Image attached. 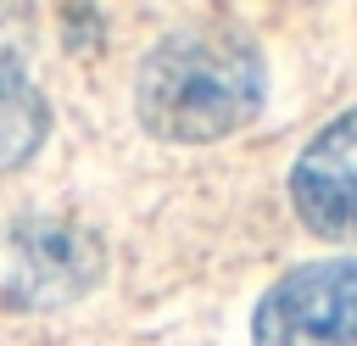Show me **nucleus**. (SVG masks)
<instances>
[{
    "label": "nucleus",
    "instance_id": "f257e3e1",
    "mask_svg": "<svg viewBox=\"0 0 357 346\" xmlns=\"http://www.w3.org/2000/svg\"><path fill=\"white\" fill-rule=\"evenodd\" d=\"M268 56L245 28L190 22L162 33L134 73V117L162 145H212L257 123Z\"/></svg>",
    "mask_w": 357,
    "mask_h": 346
},
{
    "label": "nucleus",
    "instance_id": "f03ea898",
    "mask_svg": "<svg viewBox=\"0 0 357 346\" xmlns=\"http://www.w3.org/2000/svg\"><path fill=\"white\" fill-rule=\"evenodd\" d=\"M251 346H357V251L284 268L251 307Z\"/></svg>",
    "mask_w": 357,
    "mask_h": 346
},
{
    "label": "nucleus",
    "instance_id": "7ed1b4c3",
    "mask_svg": "<svg viewBox=\"0 0 357 346\" xmlns=\"http://www.w3.org/2000/svg\"><path fill=\"white\" fill-rule=\"evenodd\" d=\"M290 206L318 240L357 246V106L329 117L290 162Z\"/></svg>",
    "mask_w": 357,
    "mask_h": 346
},
{
    "label": "nucleus",
    "instance_id": "20e7f679",
    "mask_svg": "<svg viewBox=\"0 0 357 346\" xmlns=\"http://www.w3.org/2000/svg\"><path fill=\"white\" fill-rule=\"evenodd\" d=\"M100 240L67 218H28L17 229V273L11 296L22 307H61L100 285Z\"/></svg>",
    "mask_w": 357,
    "mask_h": 346
},
{
    "label": "nucleus",
    "instance_id": "39448f33",
    "mask_svg": "<svg viewBox=\"0 0 357 346\" xmlns=\"http://www.w3.org/2000/svg\"><path fill=\"white\" fill-rule=\"evenodd\" d=\"M45 134H50V100L33 84L28 61L11 45H0V173L22 167L45 145Z\"/></svg>",
    "mask_w": 357,
    "mask_h": 346
}]
</instances>
